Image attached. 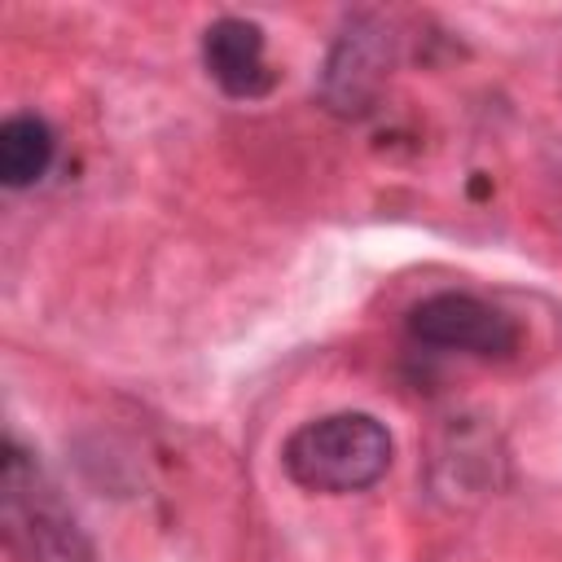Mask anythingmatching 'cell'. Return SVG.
<instances>
[{
    "label": "cell",
    "mask_w": 562,
    "mask_h": 562,
    "mask_svg": "<svg viewBox=\"0 0 562 562\" xmlns=\"http://www.w3.org/2000/svg\"><path fill=\"white\" fill-rule=\"evenodd\" d=\"M395 457L391 430L373 413H325L303 422L281 443V470L294 487L321 496H351L373 487Z\"/></svg>",
    "instance_id": "6da1fadb"
},
{
    "label": "cell",
    "mask_w": 562,
    "mask_h": 562,
    "mask_svg": "<svg viewBox=\"0 0 562 562\" xmlns=\"http://www.w3.org/2000/svg\"><path fill=\"white\" fill-rule=\"evenodd\" d=\"M0 505H4V544L18 562H92V544L61 501L57 483L44 474L35 452L18 439L4 443L0 465Z\"/></svg>",
    "instance_id": "7a4b0ae2"
},
{
    "label": "cell",
    "mask_w": 562,
    "mask_h": 562,
    "mask_svg": "<svg viewBox=\"0 0 562 562\" xmlns=\"http://www.w3.org/2000/svg\"><path fill=\"white\" fill-rule=\"evenodd\" d=\"M404 329L417 347L430 351H461L479 360H505L518 351V325L501 307L465 290H439L408 307Z\"/></svg>",
    "instance_id": "3957f363"
},
{
    "label": "cell",
    "mask_w": 562,
    "mask_h": 562,
    "mask_svg": "<svg viewBox=\"0 0 562 562\" xmlns=\"http://www.w3.org/2000/svg\"><path fill=\"white\" fill-rule=\"evenodd\" d=\"M395 40L378 18H351L321 70V101L338 119H360L373 110L386 75H391V53Z\"/></svg>",
    "instance_id": "277c9868"
},
{
    "label": "cell",
    "mask_w": 562,
    "mask_h": 562,
    "mask_svg": "<svg viewBox=\"0 0 562 562\" xmlns=\"http://www.w3.org/2000/svg\"><path fill=\"white\" fill-rule=\"evenodd\" d=\"M202 66L215 88L233 101H259L277 83V70L268 66L263 26L250 18H215L202 31Z\"/></svg>",
    "instance_id": "5b68a950"
},
{
    "label": "cell",
    "mask_w": 562,
    "mask_h": 562,
    "mask_svg": "<svg viewBox=\"0 0 562 562\" xmlns=\"http://www.w3.org/2000/svg\"><path fill=\"white\" fill-rule=\"evenodd\" d=\"M53 154H57V136L48 119L22 110L0 123V180L9 189H31L35 180H44V171L53 167Z\"/></svg>",
    "instance_id": "8992f818"
}]
</instances>
